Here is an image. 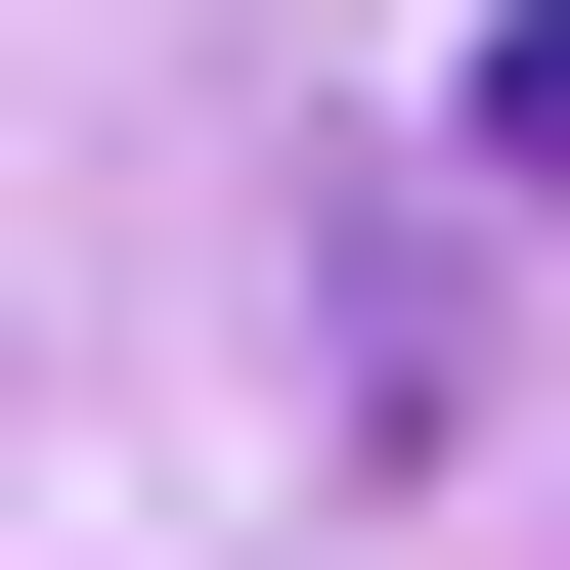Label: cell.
Instances as JSON below:
<instances>
[{"instance_id":"cell-1","label":"cell","mask_w":570,"mask_h":570,"mask_svg":"<svg viewBox=\"0 0 570 570\" xmlns=\"http://www.w3.org/2000/svg\"><path fill=\"white\" fill-rule=\"evenodd\" d=\"M483 176H527V219H570V0H527V45H483Z\"/></svg>"}]
</instances>
